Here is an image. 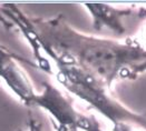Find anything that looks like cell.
I'll return each instance as SVG.
<instances>
[{
	"label": "cell",
	"instance_id": "cell-7",
	"mask_svg": "<svg viewBox=\"0 0 146 131\" xmlns=\"http://www.w3.org/2000/svg\"><path fill=\"white\" fill-rule=\"evenodd\" d=\"M28 131H40V126L35 120H31L28 126Z\"/></svg>",
	"mask_w": 146,
	"mask_h": 131
},
{
	"label": "cell",
	"instance_id": "cell-4",
	"mask_svg": "<svg viewBox=\"0 0 146 131\" xmlns=\"http://www.w3.org/2000/svg\"><path fill=\"white\" fill-rule=\"evenodd\" d=\"M0 81L21 103L33 106L37 91L19 63V57L0 43Z\"/></svg>",
	"mask_w": 146,
	"mask_h": 131
},
{
	"label": "cell",
	"instance_id": "cell-1",
	"mask_svg": "<svg viewBox=\"0 0 146 131\" xmlns=\"http://www.w3.org/2000/svg\"><path fill=\"white\" fill-rule=\"evenodd\" d=\"M0 19L21 31L36 57L54 56L72 62L111 90L117 81L136 80L146 73V46L141 40L85 34L73 27L62 14L31 18L13 5L0 8Z\"/></svg>",
	"mask_w": 146,
	"mask_h": 131
},
{
	"label": "cell",
	"instance_id": "cell-3",
	"mask_svg": "<svg viewBox=\"0 0 146 131\" xmlns=\"http://www.w3.org/2000/svg\"><path fill=\"white\" fill-rule=\"evenodd\" d=\"M31 107L45 110L55 123L57 131L77 129L79 131H106L94 115H87L75 106L70 95H67L48 81L37 92Z\"/></svg>",
	"mask_w": 146,
	"mask_h": 131
},
{
	"label": "cell",
	"instance_id": "cell-6",
	"mask_svg": "<svg viewBox=\"0 0 146 131\" xmlns=\"http://www.w3.org/2000/svg\"><path fill=\"white\" fill-rule=\"evenodd\" d=\"M113 131H137L135 129V127L126 124V123H121V124H116L113 126Z\"/></svg>",
	"mask_w": 146,
	"mask_h": 131
},
{
	"label": "cell",
	"instance_id": "cell-2",
	"mask_svg": "<svg viewBox=\"0 0 146 131\" xmlns=\"http://www.w3.org/2000/svg\"><path fill=\"white\" fill-rule=\"evenodd\" d=\"M37 61L41 69H51L57 81L69 95L84 101L113 126L126 123L146 131V115L125 106L114 97L111 89L92 73L54 56H37Z\"/></svg>",
	"mask_w": 146,
	"mask_h": 131
},
{
	"label": "cell",
	"instance_id": "cell-5",
	"mask_svg": "<svg viewBox=\"0 0 146 131\" xmlns=\"http://www.w3.org/2000/svg\"><path fill=\"white\" fill-rule=\"evenodd\" d=\"M93 20V27L96 31L107 29L116 35L126 32L125 19L135 12L132 8H116L107 3H84Z\"/></svg>",
	"mask_w": 146,
	"mask_h": 131
},
{
	"label": "cell",
	"instance_id": "cell-8",
	"mask_svg": "<svg viewBox=\"0 0 146 131\" xmlns=\"http://www.w3.org/2000/svg\"><path fill=\"white\" fill-rule=\"evenodd\" d=\"M62 131H79L77 129H67V130H62Z\"/></svg>",
	"mask_w": 146,
	"mask_h": 131
}]
</instances>
